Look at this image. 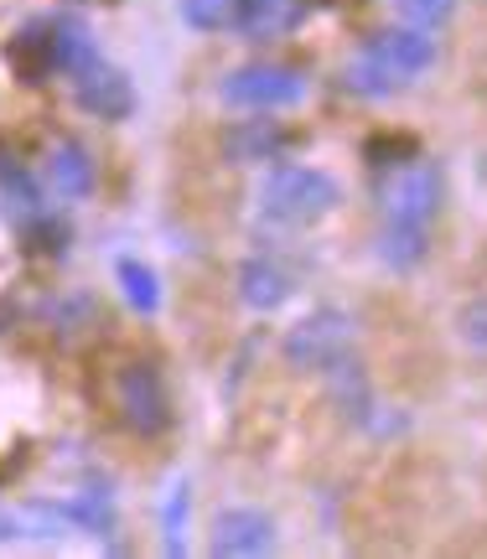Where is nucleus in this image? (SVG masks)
<instances>
[{"label": "nucleus", "instance_id": "nucleus-1", "mask_svg": "<svg viewBox=\"0 0 487 559\" xmlns=\"http://www.w3.org/2000/svg\"><path fill=\"white\" fill-rule=\"evenodd\" d=\"M343 202L337 181L317 166H275L260 181V213L281 228H311Z\"/></svg>", "mask_w": 487, "mask_h": 559}, {"label": "nucleus", "instance_id": "nucleus-2", "mask_svg": "<svg viewBox=\"0 0 487 559\" xmlns=\"http://www.w3.org/2000/svg\"><path fill=\"white\" fill-rule=\"evenodd\" d=\"M11 58H16V68L26 73V79L41 83L47 73L73 79V73H79V68H88L99 52H94V41H88V32H83L79 21L58 16V21H41V26H32V32L11 47Z\"/></svg>", "mask_w": 487, "mask_h": 559}, {"label": "nucleus", "instance_id": "nucleus-3", "mask_svg": "<svg viewBox=\"0 0 487 559\" xmlns=\"http://www.w3.org/2000/svg\"><path fill=\"white\" fill-rule=\"evenodd\" d=\"M353 317L343 306H317L311 317H301L290 332H285V362L301 368V373H326L332 362H343L353 353Z\"/></svg>", "mask_w": 487, "mask_h": 559}, {"label": "nucleus", "instance_id": "nucleus-4", "mask_svg": "<svg viewBox=\"0 0 487 559\" xmlns=\"http://www.w3.org/2000/svg\"><path fill=\"white\" fill-rule=\"evenodd\" d=\"M218 94L239 109H290L306 99V79L290 62H243L218 83Z\"/></svg>", "mask_w": 487, "mask_h": 559}, {"label": "nucleus", "instance_id": "nucleus-5", "mask_svg": "<svg viewBox=\"0 0 487 559\" xmlns=\"http://www.w3.org/2000/svg\"><path fill=\"white\" fill-rule=\"evenodd\" d=\"M379 202L389 218L400 223H430L441 207V171L430 160H400L379 177Z\"/></svg>", "mask_w": 487, "mask_h": 559}, {"label": "nucleus", "instance_id": "nucleus-6", "mask_svg": "<svg viewBox=\"0 0 487 559\" xmlns=\"http://www.w3.org/2000/svg\"><path fill=\"white\" fill-rule=\"evenodd\" d=\"M115 404L135 436H162L171 425V400H166V383L151 362H124L115 373Z\"/></svg>", "mask_w": 487, "mask_h": 559}, {"label": "nucleus", "instance_id": "nucleus-7", "mask_svg": "<svg viewBox=\"0 0 487 559\" xmlns=\"http://www.w3.org/2000/svg\"><path fill=\"white\" fill-rule=\"evenodd\" d=\"M364 58H373L379 68H384L389 79H420L426 68H436V37H430L426 26H384V32H373L364 47Z\"/></svg>", "mask_w": 487, "mask_h": 559}, {"label": "nucleus", "instance_id": "nucleus-8", "mask_svg": "<svg viewBox=\"0 0 487 559\" xmlns=\"http://www.w3.org/2000/svg\"><path fill=\"white\" fill-rule=\"evenodd\" d=\"M73 99L88 109V115H99V120H124L130 109H135V88L124 79L120 68H109L104 58H94L88 68L73 73Z\"/></svg>", "mask_w": 487, "mask_h": 559}, {"label": "nucleus", "instance_id": "nucleus-9", "mask_svg": "<svg viewBox=\"0 0 487 559\" xmlns=\"http://www.w3.org/2000/svg\"><path fill=\"white\" fill-rule=\"evenodd\" d=\"M213 555H270L275 549V519L260 508H224L213 519Z\"/></svg>", "mask_w": 487, "mask_h": 559}, {"label": "nucleus", "instance_id": "nucleus-10", "mask_svg": "<svg viewBox=\"0 0 487 559\" xmlns=\"http://www.w3.org/2000/svg\"><path fill=\"white\" fill-rule=\"evenodd\" d=\"M290 145L281 120H239L224 135V156L249 166V160H281V151Z\"/></svg>", "mask_w": 487, "mask_h": 559}, {"label": "nucleus", "instance_id": "nucleus-11", "mask_svg": "<svg viewBox=\"0 0 487 559\" xmlns=\"http://www.w3.org/2000/svg\"><path fill=\"white\" fill-rule=\"evenodd\" d=\"M290 290H296V280L285 275L275 260H249L239 270V300L249 311H281Z\"/></svg>", "mask_w": 487, "mask_h": 559}, {"label": "nucleus", "instance_id": "nucleus-12", "mask_svg": "<svg viewBox=\"0 0 487 559\" xmlns=\"http://www.w3.org/2000/svg\"><path fill=\"white\" fill-rule=\"evenodd\" d=\"M306 16V0H234V21L249 37H281Z\"/></svg>", "mask_w": 487, "mask_h": 559}, {"label": "nucleus", "instance_id": "nucleus-13", "mask_svg": "<svg viewBox=\"0 0 487 559\" xmlns=\"http://www.w3.org/2000/svg\"><path fill=\"white\" fill-rule=\"evenodd\" d=\"M47 177L62 198H88L94 192V156L83 151L79 140H58L52 156H47Z\"/></svg>", "mask_w": 487, "mask_h": 559}, {"label": "nucleus", "instance_id": "nucleus-14", "mask_svg": "<svg viewBox=\"0 0 487 559\" xmlns=\"http://www.w3.org/2000/svg\"><path fill=\"white\" fill-rule=\"evenodd\" d=\"M379 260L394 264V270H409V264L426 260V223H400L389 218L384 234H379Z\"/></svg>", "mask_w": 487, "mask_h": 559}, {"label": "nucleus", "instance_id": "nucleus-15", "mask_svg": "<svg viewBox=\"0 0 487 559\" xmlns=\"http://www.w3.org/2000/svg\"><path fill=\"white\" fill-rule=\"evenodd\" d=\"M115 275H120L124 300H130L141 317H156V311H162V285H156V270H151V264L120 260V264H115Z\"/></svg>", "mask_w": 487, "mask_h": 559}, {"label": "nucleus", "instance_id": "nucleus-16", "mask_svg": "<svg viewBox=\"0 0 487 559\" xmlns=\"http://www.w3.org/2000/svg\"><path fill=\"white\" fill-rule=\"evenodd\" d=\"M58 513L52 508H32V513H16V508H0V544L11 539H58Z\"/></svg>", "mask_w": 487, "mask_h": 559}, {"label": "nucleus", "instance_id": "nucleus-17", "mask_svg": "<svg viewBox=\"0 0 487 559\" xmlns=\"http://www.w3.org/2000/svg\"><path fill=\"white\" fill-rule=\"evenodd\" d=\"M456 342L467 347V353H477V358H487V296H477V300H467L462 311H456Z\"/></svg>", "mask_w": 487, "mask_h": 559}, {"label": "nucleus", "instance_id": "nucleus-18", "mask_svg": "<svg viewBox=\"0 0 487 559\" xmlns=\"http://www.w3.org/2000/svg\"><path fill=\"white\" fill-rule=\"evenodd\" d=\"M347 88H353V94H368V99H384V94L400 88V79H389L373 58H358V62H347Z\"/></svg>", "mask_w": 487, "mask_h": 559}, {"label": "nucleus", "instance_id": "nucleus-19", "mask_svg": "<svg viewBox=\"0 0 487 559\" xmlns=\"http://www.w3.org/2000/svg\"><path fill=\"white\" fill-rule=\"evenodd\" d=\"M394 11H400L409 26L436 32V26H447V21L456 16V0H394Z\"/></svg>", "mask_w": 487, "mask_h": 559}, {"label": "nucleus", "instance_id": "nucleus-20", "mask_svg": "<svg viewBox=\"0 0 487 559\" xmlns=\"http://www.w3.org/2000/svg\"><path fill=\"white\" fill-rule=\"evenodd\" d=\"M182 16H187V26L213 32V26H228V21H234V0H182Z\"/></svg>", "mask_w": 487, "mask_h": 559}]
</instances>
